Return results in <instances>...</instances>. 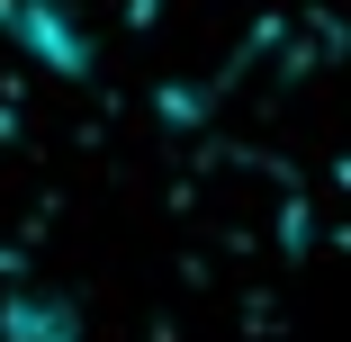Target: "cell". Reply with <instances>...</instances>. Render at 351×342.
Returning a JSON list of instances; mask_svg holds the SVG:
<instances>
[{"instance_id": "cell-1", "label": "cell", "mask_w": 351, "mask_h": 342, "mask_svg": "<svg viewBox=\"0 0 351 342\" xmlns=\"http://www.w3.org/2000/svg\"><path fill=\"white\" fill-rule=\"evenodd\" d=\"M0 27H10V45L36 54L54 82H82L90 73V36L73 19V0H0Z\"/></svg>"}, {"instance_id": "cell-2", "label": "cell", "mask_w": 351, "mask_h": 342, "mask_svg": "<svg viewBox=\"0 0 351 342\" xmlns=\"http://www.w3.org/2000/svg\"><path fill=\"white\" fill-rule=\"evenodd\" d=\"M0 342H73V306L0 252Z\"/></svg>"}]
</instances>
